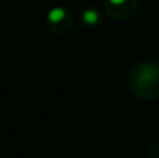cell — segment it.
Instances as JSON below:
<instances>
[{
    "instance_id": "cell-1",
    "label": "cell",
    "mask_w": 159,
    "mask_h": 158,
    "mask_svg": "<svg viewBox=\"0 0 159 158\" xmlns=\"http://www.w3.org/2000/svg\"><path fill=\"white\" fill-rule=\"evenodd\" d=\"M129 90L141 101H152L159 97V64L140 62L134 64L127 78Z\"/></svg>"
},
{
    "instance_id": "cell-3",
    "label": "cell",
    "mask_w": 159,
    "mask_h": 158,
    "mask_svg": "<svg viewBox=\"0 0 159 158\" xmlns=\"http://www.w3.org/2000/svg\"><path fill=\"white\" fill-rule=\"evenodd\" d=\"M140 0H103L105 13L115 20H130L138 11Z\"/></svg>"
},
{
    "instance_id": "cell-4",
    "label": "cell",
    "mask_w": 159,
    "mask_h": 158,
    "mask_svg": "<svg viewBox=\"0 0 159 158\" xmlns=\"http://www.w3.org/2000/svg\"><path fill=\"white\" fill-rule=\"evenodd\" d=\"M80 24L85 28H96L103 22V16L95 7H85L78 14Z\"/></svg>"
},
{
    "instance_id": "cell-2",
    "label": "cell",
    "mask_w": 159,
    "mask_h": 158,
    "mask_svg": "<svg viewBox=\"0 0 159 158\" xmlns=\"http://www.w3.org/2000/svg\"><path fill=\"white\" fill-rule=\"evenodd\" d=\"M74 22V14L66 6H55L49 8V11L45 16V27L48 28L50 34L55 35H63Z\"/></svg>"
},
{
    "instance_id": "cell-5",
    "label": "cell",
    "mask_w": 159,
    "mask_h": 158,
    "mask_svg": "<svg viewBox=\"0 0 159 158\" xmlns=\"http://www.w3.org/2000/svg\"><path fill=\"white\" fill-rule=\"evenodd\" d=\"M149 158H159V142H157L149 150Z\"/></svg>"
}]
</instances>
